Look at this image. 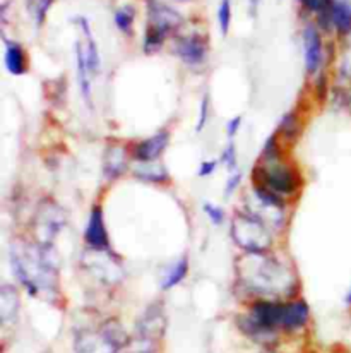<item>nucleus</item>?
I'll use <instances>...</instances> for the list:
<instances>
[{"label": "nucleus", "mask_w": 351, "mask_h": 353, "mask_svg": "<svg viewBox=\"0 0 351 353\" xmlns=\"http://www.w3.org/2000/svg\"><path fill=\"white\" fill-rule=\"evenodd\" d=\"M12 273L31 296L48 299L58 292V257L54 245L14 240L9 250Z\"/></svg>", "instance_id": "nucleus-1"}, {"label": "nucleus", "mask_w": 351, "mask_h": 353, "mask_svg": "<svg viewBox=\"0 0 351 353\" xmlns=\"http://www.w3.org/2000/svg\"><path fill=\"white\" fill-rule=\"evenodd\" d=\"M238 283L266 300L284 299L298 290L297 276L271 252H245L237 261Z\"/></svg>", "instance_id": "nucleus-2"}, {"label": "nucleus", "mask_w": 351, "mask_h": 353, "mask_svg": "<svg viewBox=\"0 0 351 353\" xmlns=\"http://www.w3.org/2000/svg\"><path fill=\"white\" fill-rule=\"evenodd\" d=\"M231 240L244 252H269L273 249L271 228L252 211H237L230 227Z\"/></svg>", "instance_id": "nucleus-3"}, {"label": "nucleus", "mask_w": 351, "mask_h": 353, "mask_svg": "<svg viewBox=\"0 0 351 353\" xmlns=\"http://www.w3.org/2000/svg\"><path fill=\"white\" fill-rule=\"evenodd\" d=\"M182 16L160 0H147V28L144 34V52L156 54L164 40L182 26Z\"/></svg>", "instance_id": "nucleus-4"}, {"label": "nucleus", "mask_w": 351, "mask_h": 353, "mask_svg": "<svg viewBox=\"0 0 351 353\" xmlns=\"http://www.w3.org/2000/svg\"><path fill=\"white\" fill-rule=\"evenodd\" d=\"M125 345L127 334L117 321H108L100 330L84 331L76 338L77 353H118Z\"/></svg>", "instance_id": "nucleus-5"}, {"label": "nucleus", "mask_w": 351, "mask_h": 353, "mask_svg": "<svg viewBox=\"0 0 351 353\" xmlns=\"http://www.w3.org/2000/svg\"><path fill=\"white\" fill-rule=\"evenodd\" d=\"M252 179H254L255 183L269 187V189L281 194V196H291L300 187L298 172L293 167L284 163L283 160L268 161V163L261 161L255 167Z\"/></svg>", "instance_id": "nucleus-6"}, {"label": "nucleus", "mask_w": 351, "mask_h": 353, "mask_svg": "<svg viewBox=\"0 0 351 353\" xmlns=\"http://www.w3.org/2000/svg\"><path fill=\"white\" fill-rule=\"evenodd\" d=\"M65 223H67V216L65 211L58 206L50 197H45L34 213L33 220V234L34 240L43 245H54L55 239L58 234L64 230Z\"/></svg>", "instance_id": "nucleus-7"}, {"label": "nucleus", "mask_w": 351, "mask_h": 353, "mask_svg": "<svg viewBox=\"0 0 351 353\" xmlns=\"http://www.w3.org/2000/svg\"><path fill=\"white\" fill-rule=\"evenodd\" d=\"M81 263L98 281L105 285H115L124 278V268L111 250L105 252V250L87 249Z\"/></svg>", "instance_id": "nucleus-8"}, {"label": "nucleus", "mask_w": 351, "mask_h": 353, "mask_svg": "<svg viewBox=\"0 0 351 353\" xmlns=\"http://www.w3.org/2000/svg\"><path fill=\"white\" fill-rule=\"evenodd\" d=\"M173 54L187 65H202L208 60V40L199 33L178 37L173 41Z\"/></svg>", "instance_id": "nucleus-9"}, {"label": "nucleus", "mask_w": 351, "mask_h": 353, "mask_svg": "<svg viewBox=\"0 0 351 353\" xmlns=\"http://www.w3.org/2000/svg\"><path fill=\"white\" fill-rule=\"evenodd\" d=\"M301 43H304L305 69H307V74L315 76L321 70L322 62H324V47H322L321 33L314 24H307L304 28Z\"/></svg>", "instance_id": "nucleus-10"}, {"label": "nucleus", "mask_w": 351, "mask_h": 353, "mask_svg": "<svg viewBox=\"0 0 351 353\" xmlns=\"http://www.w3.org/2000/svg\"><path fill=\"white\" fill-rule=\"evenodd\" d=\"M84 242H86L87 249L93 250H111L110 236H108L107 225H105L103 210L100 204L93 206L89 213V220H87L86 230H84Z\"/></svg>", "instance_id": "nucleus-11"}, {"label": "nucleus", "mask_w": 351, "mask_h": 353, "mask_svg": "<svg viewBox=\"0 0 351 353\" xmlns=\"http://www.w3.org/2000/svg\"><path fill=\"white\" fill-rule=\"evenodd\" d=\"M170 144V132L168 130H158L151 137L139 141L132 148V158L138 161H158Z\"/></svg>", "instance_id": "nucleus-12"}, {"label": "nucleus", "mask_w": 351, "mask_h": 353, "mask_svg": "<svg viewBox=\"0 0 351 353\" xmlns=\"http://www.w3.org/2000/svg\"><path fill=\"white\" fill-rule=\"evenodd\" d=\"M164 323H167V319H164V310L161 303L149 305L138 323L140 338L154 340V338L161 336L164 333Z\"/></svg>", "instance_id": "nucleus-13"}, {"label": "nucleus", "mask_w": 351, "mask_h": 353, "mask_svg": "<svg viewBox=\"0 0 351 353\" xmlns=\"http://www.w3.org/2000/svg\"><path fill=\"white\" fill-rule=\"evenodd\" d=\"M129 168L127 151L120 144H110L103 157V175L107 180H115Z\"/></svg>", "instance_id": "nucleus-14"}, {"label": "nucleus", "mask_w": 351, "mask_h": 353, "mask_svg": "<svg viewBox=\"0 0 351 353\" xmlns=\"http://www.w3.org/2000/svg\"><path fill=\"white\" fill-rule=\"evenodd\" d=\"M76 69H77V83H79L81 97L86 101L87 107H91V100H93V88H91V70L87 67V59H86V50H84L83 40L76 41Z\"/></svg>", "instance_id": "nucleus-15"}, {"label": "nucleus", "mask_w": 351, "mask_h": 353, "mask_svg": "<svg viewBox=\"0 0 351 353\" xmlns=\"http://www.w3.org/2000/svg\"><path fill=\"white\" fill-rule=\"evenodd\" d=\"M76 24L81 28L83 31L84 38V50H86V59H87V67L91 70V76L96 77L101 70V57H100V50H98V43L93 37V31H91L89 23H87L86 17H76Z\"/></svg>", "instance_id": "nucleus-16"}, {"label": "nucleus", "mask_w": 351, "mask_h": 353, "mask_svg": "<svg viewBox=\"0 0 351 353\" xmlns=\"http://www.w3.org/2000/svg\"><path fill=\"white\" fill-rule=\"evenodd\" d=\"M308 317H310V309H308L305 300H291V302L284 303L283 312V323L281 327L283 330H300L307 324Z\"/></svg>", "instance_id": "nucleus-17"}, {"label": "nucleus", "mask_w": 351, "mask_h": 353, "mask_svg": "<svg viewBox=\"0 0 351 353\" xmlns=\"http://www.w3.org/2000/svg\"><path fill=\"white\" fill-rule=\"evenodd\" d=\"M134 176L147 183H167L170 182V174L167 167L158 161H138L136 168L132 170Z\"/></svg>", "instance_id": "nucleus-18"}, {"label": "nucleus", "mask_w": 351, "mask_h": 353, "mask_svg": "<svg viewBox=\"0 0 351 353\" xmlns=\"http://www.w3.org/2000/svg\"><path fill=\"white\" fill-rule=\"evenodd\" d=\"M6 69L9 70L10 76H24L28 70V59L26 52L23 50L17 41L6 40Z\"/></svg>", "instance_id": "nucleus-19"}, {"label": "nucleus", "mask_w": 351, "mask_h": 353, "mask_svg": "<svg viewBox=\"0 0 351 353\" xmlns=\"http://www.w3.org/2000/svg\"><path fill=\"white\" fill-rule=\"evenodd\" d=\"M19 305V294H17L16 287L3 283L0 287V317H2L3 323L16 319Z\"/></svg>", "instance_id": "nucleus-20"}, {"label": "nucleus", "mask_w": 351, "mask_h": 353, "mask_svg": "<svg viewBox=\"0 0 351 353\" xmlns=\"http://www.w3.org/2000/svg\"><path fill=\"white\" fill-rule=\"evenodd\" d=\"M332 28L339 34L346 37L351 33V2L350 0H334L331 7Z\"/></svg>", "instance_id": "nucleus-21"}, {"label": "nucleus", "mask_w": 351, "mask_h": 353, "mask_svg": "<svg viewBox=\"0 0 351 353\" xmlns=\"http://www.w3.org/2000/svg\"><path fill=\"white\" fill-rule=\"evenodd\" d=\"M189 273V257L187 256H182L180 259L175 261L173 264L170 266V270L167 271V274L163 276L161 280V290H171V288L178 287L182 281L187 278Z\"/></svg>", "instance_id": "nucleus-22"}, {"label": "nucleus", "mask_w": 351, "mask_h": 353, "mask_svg": "<svg viewBox=\"0 0 351 353\" xmlns=\"http://www.w3.org/2000/svg\"><path fill=\"white\" fill-rule=\"evenodd\" d=\"M300 132H301V122H300V117H298V114L295 110L286 112V114H284L279 120L276 134H278L279 137H283L284 141H288V143H295V141L298 139V136H300Z\"/></svg>", "instance_id": "nucleus-23"}, {"label": "nucleus", "mask_w": 351, "mask_h": 353, "mask_svg": "<svg viewBox=\"0 0 351 353\" xmlns=\"http://www.w3.org/2000/svg\"><path fill=\"white\" fill-rule=\"evenodd\" d=\"M252 192H254V197L257 203L264 204V206H273V208H281L284 210L286 208V201H284V196L275 192L269 187L261 185V183H255L252 185Z\"/></svg>", "instance_id": "nucleus-24"}, {"label": "nucleus", "mask_w": 351, "mask_h": 353, "mask_svg": "<svg viewBox=\"0 0 351 353\" xmlns=\"http://www.w3.org/2000/svg\"><path fill=\"white\" fill-rule=\"evenodd\" d=\"M136 21V9L132 6H124L115 12V26L124 34H132Z\"/></svg>", "instance_id": "nucleus-25"}, {"label": "nucleus", "mask_w": 351, "mask_h": 353, "mask_svg": "<svg viewBox=\"0 0 351 353\" xmlns=\"http://www.w3.org/2000/svg\"><path fill=\"white\" fill-rule=\"evenodd\" d=\"M283 160L281 157V146H279V136L278 134H271V136L266 139L264 146L261 151V161L268 163V161H278Z\"/></svg>", "instance_id": "nucleus-26"}, {"label": "nucleus", "mask_w": 351, "mask_h": 353, "mask_svg": "<svg viewBox=\"0 0 351 353\" xmlns=\"http://www.w3.org/2000/svg\"><path fill=\"white\" fill-rule=\"evenodd\" d=\"M52 2L54 0H30L28 2V9H30V14L36 28H40L45 23V17H47L48 9L52 7Z\"/></svg>", "instance_id": "nucleus-27"}, {"label": "nucleus", "mask_w": 351, "mask_h": 353, "mask_svg": "<svg viewBox=\"0 0 351 353\" xmlns=\"http://www.w3.org/2000/svg\"><path fill=\"white\" fill-rule=\"evenodd\" d=\"M217 26L223 37H226L231 26V2L230 0H221L217 6Z\"/></svg>", "instance_id": "nucleus-28"}, {"label": "nucleus", "mask_w": 351, "mask_h": 353, "mask_svg": "<svg viewBox=\"0 0 351 353\" xmlns=\"http://www.w3.org/2000/svg\"><path fill=\"white\" fill-rule=\"evenodd\" d=\"M220 161L223 165H226L228 174H233V172L238 170V158H237V146H235V141L230 139L228 141L226 148L221 153Z\"/></svg>", "instance_id": "nucleus-29"}, {"label": "nucleus", "mask_w": 351, "mask_h": 353, "mask_svg": "<svg viewBox=\"0 0 351 353\" xmlns=\"http://www.w3.org/2000/svg\"><path fill=\"white\" fill-rule=\"evenodd\" d=\"M202 210H204V213L208 214V218L214 227H217V225H223V221H224L223 208L216 206V204H213V203H204Z\"/></svg>", "instance_id": "nucleus-30"}, {"label": "nucleus", "mask_w": 351, "mask_h": 353, "mask_svg": "<svg viewBox=\"0 0 351 353\" xmlns=\"http://www.w3.org/2000/svg\"><path fill=\"white\" fill-rule=\"evenodd\" d=\"M209 107H211V100H209V94L206 93L204 97H202L201 105H199V119H198V127H195V130H198V132H202L206 127V123H208Z\"/></svg>", "instance_id": "nucleus-31"}, {"label": "nucleus", "mask_w": 351, "mask_h": 353, "mask_svg": "<svg viewBox=\"0 0 351 353\" xmlns=\"http://www.w3.org/2000/svg\"><path fill=\"white\" fill-rule=\"evenodd\" d=\"M240 182H242V172L240 170L230 174V176H228V180H226V185H224V196L230 197L231 194L238 189Z\"/></svg>", "instance_id": "nucleus-32"}, {"label": "nucleus", "mask_w": 351, "mask_h": 353, "mask_svg": "<svg viewBox=\"0 0 351 353\" xmlns=\"http://www.w3.org/2000/svg\"><path fill=\"white\" fill-rule=\"evenodd\" d=\"M220 163H221L220 160H206V161H202L201 167H199V170H198V175L199 176L213 175L214 172H216L217 165H220Z\"/></svg>", "instance_id": "nucleus-33"}, {"label": "nucleus", "mask_w": 351, "mask_h": 353, "mask_svg": "<svg viewBox=\"0 0 351 353\" xmlns=\"http://www.w3.org/2000/svg\"><path fill=\"white\" fill-rule=\"evenodd\" d=\"M240 127H242V117H240V115H237V117L228 120V123H226L228 139H233V137L238 134V130H240Z\"/></svg>", "instance_id": "nucleus-34"}, {"label": "nucleus", "mask_w": 351, "mask_h": 353, "mask_svg": "<svg viewBox=\"0 0 351 353\" xmlns=\"http://www.w3.org/2000/svg\"><path fill=\"white\" fill-rule=\"evenodd\" d=\"M248 2H251L252 16H255V12H257V7H259V3H261V0H248Z\"/></svg>", "instance_id": "nucleus-35"}, {"label": "nucleus", "mask_w": 351, "mask_h": 353, "mask_svg": "<svg viewBox=\"0 0 351 353\" xmlns=\"http://www.w3.org/2000/svg\"><path fill=\"white\" fill-rule=\"evenodd\" d=\"M345 302L348 303V305H351V290L348 292V295H346V299H345Z\"/></svg>", "instance_id": "nucleus-36"}, {"label": "nucleus", "mask_w": 351, "mask_h": 353, "mask_svg": "<svg viewBox=\"0 0 351 353\" xmlns=\"http://www.w3.org/2000/svg\"><path fill=\"white\" fill-rule=\"evenodd\" d=\"M298 2H300V3H301V6H305V3H307V2H308V0H298Z\"/></svg>", "instance_id": "nucleus-37"}, {"label": "nucleus", "mask_w": 351, "mask_h": 353, "mask_svg": "<svg viewBox=\"0 0 351 353\" xmlns=\"http://www.w3.org/2000/svg\"><path fill=\"white\" fill-rule=\"evenodd\" d=\"M269 353H275V352H269Z\"/></svg>", "instance_id": "nucleus-38"}]
</instances>
